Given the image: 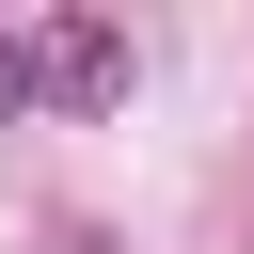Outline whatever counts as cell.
I'll use <instances>...</instances> for the list:
<instances>
[{
  "instance_id": "cell-1",
  "label": "cell",
  "mask_w": 254,
  "mask_h": 254,
  "mask_svg": "<svg viewBox=\"0 0 254 254\" xmlns=\"http://www.w3.org/2000/svg\"><path fill=\"white\" fill-rule=\"evenodd\" d=\"M32 95H48V111L127 95V32H111V16H48V32H32Z\"/></svg>"
},
{
  "instance_id": "cell-2",
  "label": "cell",
  "mask_w": 254,
  "mask_h": 254,
  "mask_svg": "<svg viewBox=\"0 0 254 254\" xmlns=\"http://www.w3.org/2000/svg\"><path fill=\"white\" fill-rule=\"evenodd\" d=\"M0 111H32V32H0Z\"/></svg>"
}]
</instances>
